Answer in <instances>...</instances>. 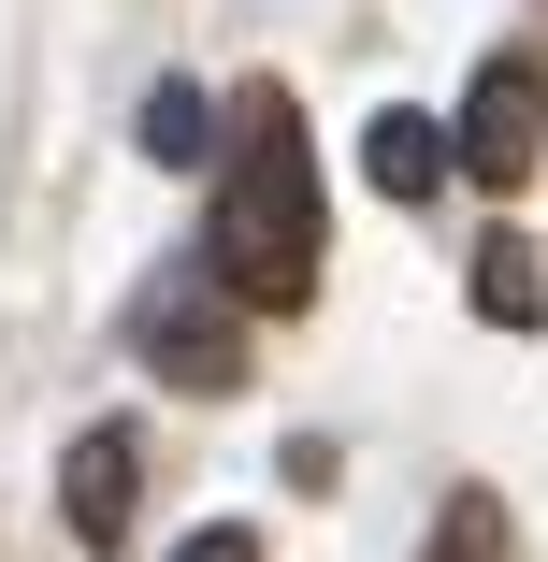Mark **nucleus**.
<instances>
[{"mask_svg":"<svg viewBox=\"0 0 548 562\" xmlns=\"http://www.w3.org/2000/svg\"><path fill=\"white\" fill-rule=\"evenodd\" d=\"M131 347H145L174 390H246V303L202 274V246H188L145 303H131Z\"/></svg>","mask_w":548,"mask_h":562,"instance_id":"obj_2","label":"nucleus"},{"mask_svg":"<svg viewBox=\"0 0 548 562\" xmlns=\"http://www.w3.org/2000/svg\"><path fill=\"white\" fill-rule=\"evenodd\" d=\"M174 562H260V533H246V519H216V533H188Z\"/></svg>","mask_w":548,"mask_h":562,"instance_id":"obj_9","label":"nucleus"},{"mask_svg":"<svg viewBox=\"0 0 548 562\" xmlns=\"http://www.w3.org/2000/svg\"><path fill=\"white\" fill-rule=\"evenodd\" d=\"M202 274L232 289L246 317H303V303H317V159H303L289 87H246V101H232V159H216Z\"/></svg>","mask_w":548,"mask_h":562,"instance_id":"obj_1","label":"nucleus"},{"mask_svg":"<svg viewBox=\"0 0 548 562\" xmlns=\"http://www.w3.org/2000/svg\"><path fill=\"white\" fill-rule=\"evenodd\" d=\"M131 131H145V159H159V173L216 159V145H202V131H216V116H202V87H145V116H131Z\"/></svg>","mask_w":548,"mask_h":562,"instance_id":"obj_7","label":"nucleus"},{"mask_svg":"<svg viewBox=\"0 0 548 562\" xmlns=\"http://www.w3.org/2000/svg\"><path fill=\"white\" fill-rule=\"evenodd\" d=\"M462 303H477L491 331H534V317H548V274H534V246H519V232H491V246H477V274H462Z\"/></svg>","mask_w":548,"mask_h":562,"instance_id":"obj_6","label":"nucleus"},{"mask_svg":"<svg viewBox=\"0 0 548 562\" xmlns=\"http://www.w3.org/2000/svg\"><path fill=\"white\" fill-rule=\"evenodd\" d=\"M448 159H462L477 188H519V173L548 159V72H534V58H491V72L462 87V131H448Z\"/></svg>","mask_w":548,"mask_h":562,"instance_id":"obj_3","label":"nucleus"},{"mask_svg":"<svg viewBox=\"0 0 548 562\" xmlns=\"http://www.w3.org/2000/svg\"><path fill=\"white\" fill-rule=\"evenodd\" d=\"M418 562H519V533H505V505L491 491H448V519H433V548Z\"/></svg>","mask_w":548,"mask_h":562,"instance_id":"obj_8","label":"nucleus"},{"mask_svg":"<svg viewBox=\"0 0 548 562\" xmlns=\"http://www.w3.org/2000/svg\"><path fill=\"white\" fill-rule=\"evenodd\" d=\"M131 491H145L131 432H116V418H87V432H72V462H58V519H72V548H131Z\"/></svg>","mask_w":548,"mask_h":562,"instance_id":"obj_4","label":"nucleus"},{"mask_svg":"<svg viewBox=\"0 0 548 562\" xmlns=\"http://www.w3.org/2000/svg\"><path fill=\"white\" fill-rule=\"evenodd\" d=\"M361 173H376V202H433L462 159H448V131L433 116H404V101H376V131H361Z\"/></svg>","mask_w":548,"mask_h":562,"instance_id":"obj_5","label":"nucleus"}]
</instances>
